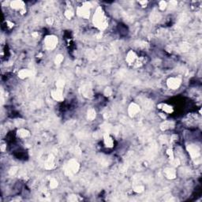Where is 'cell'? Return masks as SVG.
I'll list each match as a JSON object with an SVG mask.
<instances>
[{
    "instance_id": "cell-1",
    "label": "cell",
    "mask_w": 202,
    "mask_h": 202,
    "mask_svg": "<svg viewBox=\"0 0 202 202\" xmlns=\"http://www.w3.org/2000/svg\"><path fill=\"white\" fill-rule=\"evenodd\" d=\"M93 24L100 29H104L107 28V20L101 8H98L96 11L93 16Z\"/></svg>"
},
{
    "instance_id": "cell-2",
    "label": "cell",
    "mask_w": 202,
    "mask_h": 202,
    "mask_svg": "<svg viewBox=\"0 0 202 202\" xmlns=\"http://www.w3.org/2000/svg\"><path fill=\"white\" fill-rule=\"evenodd\" d=\"M58 38L55 36L50 35L46 36L44 39V45L47 49L52 50L57 46Z\"/></svg>"
},
{
    "instance_id": "cell-3",
    "label": "cell",
    "mask_w": 202,
    "mask_h": 202,
    "mask_svg": "<svg viewBox=\"0 0 202 202\" xmlns=\"http://www.w3.org/2000/svg\"><path fill=\"white\" fill-rule=\"evenodd\" d=\"M126 60V62H127L129 65H134V64H137L138 61L140 62V59L138 58L137 54L134 51H130L128 52Z\"/></svg>"
},
{
    "instance_id": "cell-4",
    "label": "cell",
    "mask_w": 202,
    "mask_h": 202,
    "mask_svg": "<svg viewBox=\"0 0 202 202\" xmlns=\"http://www.w3.org/2000/svg\"><path fill=\"white\" fill-rule=\"evenodd\" d=\"M167 86L171 89H177L181 85V80L178 77H171L167 80Z\"/></svg>"
},
{
    "instance_id": "cell-5",
    "label": "cell",
    "mask_w": 202,
    "mask_h": 202,
    "mask_svg": "<svg viewBox=\"0 0 202 202\" xmlns=\"http://www.w3.org/2000/svg\"><path fill=\"white\" fill-rule=\"evenodd\" d=\"M11 7L14 10H18V11H20L21 14H24V12L25 11V4L21 1H14L11 3Z\"/></svg>"
},
{
    "instance_id": "cell-6",
    "label": "cell",
    "mask_w": 202,
    "mask_h": 202,
    "mask_svg": "<svg viewBox=\"0 0 202 202\" xmlns=\"http://www.w3.org/2000/svg\"><path fill=\"white\" fill-rule=\"evenodd\" d=\"M51 96L54 100L57 101H62L63 100V94L62 89H56L51 91Z\"/></svg>"
},
{
    "instance_id": "cell-7",
    "label": "cell",
    "mask_w": 202,
    "mask_h": 202,
    "mask_svg": "<svg viewBox=\"0 0 202 202\" xmlns=\"http://www.w3.org/2000/svg\"><path fill=\"white\" fill-rule=\"evenodd\" d=\"M89 9L86 6H81V7L77 8V14L84 18H89Z\"/></svg>"
},
{
    "instance_id": "cell-8",
    "label": "cell",
    "mask_w": 202,
    "mask_h": 202,
    "mask_svg": "<svg viewBox=\"0 0 202 202\" xmlns=\"http://www.w3.org/2000/svg\"><path fill=\"white\" fill-rule=\"evenodd\" d=\"M128 111H129V114H130V116H135V115L139 113L140 107L136 103H131L130 105V107H129Z\"/></svg>"
},
{
    "instance_id": "cell-9",
    "label": "cell",
    "mask_w": 202,
    "mask_h": 202,
    "mask_svg": "<svg viewBox=\"0 0 202 202\" xmlns=\"http://www.w3.org/2000/svg\"><path fill=\"white\" fill-rule=\"evenodd\" d=\"M103 142L106 147L112 148L114 146V140L109 134H105L103 137Z\"/></svg>"
},
{
    "instance_id": "cell-10",
    "label": "cell",
    "mask_w": 202,
    "mask_h": 202,
    "mask_svg": "<svg viewBox=\"0 0 202 202\" xmlns=\"http://www.w3.org/2000/svg\"><path fill=\"white\" fill-rule=\"evenodd\" d=\"M159 108H160L161 110L163 111L164 113H167V114H171V113L173 112V107L171 106H170L167 103H160L159 104Z\"/></svg>"
},
{
    "instance_id": "cell-11",
    "label": "cell",
    "mask_w": 202,
    "mask_h": 202,
    "mask_svg": "<svg viewBox=\"0 0 202 202\" xmlns=\"http://www.w3.org/2000/svg\"><path fill=\"white\" fill-rule=\"evenodd\" d=\"M70 169H71V171H73V172H76V171H77L78 168H79V165H78V163H77L76 161L72 160L70 163Z\"/></svg>"
},
{
    "instance_id": "cell-12",
    "label": "cell",
    "mask_w": 202,
    "mask_h": 202,
    "mask_svg": "<svg viewBox=\"0 0 202 202\" xmlns=\"http://www.w3.org/2000/svg\"><path fill=\"white\" fill-rule=\"evenodd\" d=\"M166 175L168 178H174L175 177V170L171 169V168L167 169L166 170Z\"/></svg>"
},
{
    "instance_id": "cell-13",
    "label": "cell",
    "mask_w": 202,
    "mask_h": 202,
    "mask_svg": "<svg viewBox=\"0 0 202 202\" xmlns=\"http://www.w3.org/2000/svg\"><path fill=\"white\" fill-rule=\"evenodd\" d=\"M18 137H21V138H25V137H26L29 135V132L26 130H25V129H21L20 130H18Z\"/></svg>"
},
{
    "instance_id": "cell-14",
    "label": "cell",
    "mask_w": 202,
    "mask_h": 202,
    "mask_svg": "<svg viewBox=\"0 0 202 202\" xmlns=\"http://www.w3.org/2000/svg\"><path fill=\"white\" fill-rule=\"evenodd\" d=\"M29 74H30V72L27 70H21L20 72H19V74H18L19 77H21V78H25V77L29 76Z\"/></svg>"
},
{
    "instance_id": "cell-15",
    "label": "cell",
    "mask_w": 202,
    "mask_h": 202,
    "mask_svg": "<svg viewBox=\"0 0 202 202\" xmlns=\"http://www.w3.org/2000/svg\"><path fill=\"white\" fill-rule=\"evenodd\" d=\"M96 117V111L94 110H90L88 112V118L92 120Z\"/></svg>"
},
{
    "instance_id": "cell-16",
    "label": "cell",
    "mask_w": 202,
    "mask_h": 202,
    "mask_svg": "<svg viewBox=\"0 0 202 202\" xmlns=\"http://www.w3.org/2000/svg\"><path fill=\"white\" fill-rule=\"evenodd\" d=\"M63 56L61 55H59L58 56H56V59H55V63L56 64H60V63L63 62Z\"/></svg>"
},
{
    "instance_id": "cell-17",
    "label": "cell",
    "mask_w": 202,
    "mask_h": 202,
    "mask_svg": "<svg viewBox=\"0 0 202 202\" xmlns=\"http://www.w3.org/2000/svg\"><path fill=\"white\" fill-rule=\"evenodd\" d=\"M50 186L51 188H55L58 186V182L55 179H52L50 183Z\"/></svg>"
},
{
    "instance_id": "cell-18",
    "label": "cell",
    "mask_w": 202,
    "mask_h": 202,
    "mask_svg": "<svg viewBox=\"0 0 202 202\" xmlns=\"http://www.w3.org/2000/svg\"><path fill=\"white\" fill-rule=\"evenodd\" d=\"M73 14H73L72 11H70V10H66V16L68 18H71Z\"/></svg>"
}]
</instances>
